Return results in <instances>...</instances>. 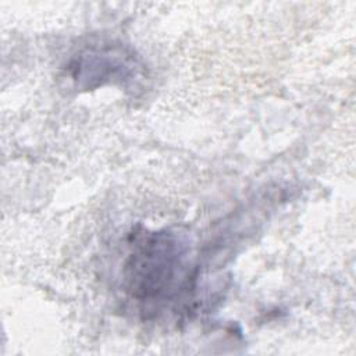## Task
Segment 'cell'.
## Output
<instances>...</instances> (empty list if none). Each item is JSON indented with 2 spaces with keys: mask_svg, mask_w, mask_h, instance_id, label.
Here are the masks:
<instances>
[{
  "mask_svg": "<svg viewBox=\"0 0 356 356\" xmlns=\"http://www.w3.org/2000/svg\"><path fill=\"white\" fill-rule=\"evenodd\" d=\"M188 243L163 229L136 234L124 266V285L129 296L149 306L163 305L189 291Z\"/></svg>",
  "mask_w": 356,
  "mask_h": 356,
  "instance_id": "6da1fadb",
  "label": "cell"
},
{
  "mask_svg": "<svg viewBox=\"0 0 356 356\" xmlns=\"http://www.w3.org/2000/svg\"><path fill=\"white\" fill-rule=\"evenodd\" d=\"M134 50L115 40H95L75 51L65 65L76 89L92 90L104 85H127L142 72Z\"/></svg>",
  "mask_w": 356,
  "mask_h": 356,
  "instance_id": "7a4b0ae2",
  "label": "cell"
}]
</instances>
